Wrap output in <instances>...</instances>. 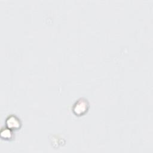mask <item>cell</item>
<instances>
[{"label":"cell","mask_w":153,"mask_h":153,"mask_svg":"<svg viewBox=\"0 0 153 153\" xmlns=\"http://www.w3.org/2000/svg\"><path fill=\"white\" fill-rule=\"evenodd\" d=\"M89 103L85 98H80L75 102L72 106L74 114L77 116L85 114L88 110Z\"/></svg>","instance_id":"6da1fadb"},{"label":"cell","mask_w":153,"mask_h":153,"mask_svg":"<svg viewBox=\"0 0 153 153\" xmlns=\"http://www.w3.org/2000/svg\"><path fill=\"white\" fill-rule=\"evenodd\" d=\"M6 126L13 130H18L20 128L22 123L20 119L16 115H11L5 120Z\"/></svg>","instance_id":"7a4b0ae2"},{"label":"cell","mask_w":153,"mask_h":153,"mask_svg":"<svg viewBox=\"0 0 153 153\" xmlns=\"http://www.w3.org/2000/svg\"><path fill=\"white\" fill-rule=\"evenodd\" d=\"M0 137L4 140H11L14 137L13 130L7 127L2 128L0 131Z\"/></svg>","instance_id":"3957f363"}]
</instances>
